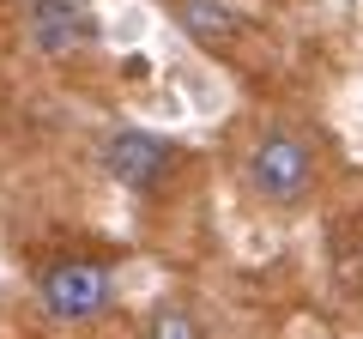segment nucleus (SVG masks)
I'll return each instance as SVG.
<instances>
[{"label": "nucleus", "instance_id": "f257e3e1", "mask_svg": "<svg viewBox=\"0 0 363 339\" xmlns=\"http://www.w3.org/2000/svg\"><path fill=\"white\" fill-rule=\"evenodd\" d=\"M242 182H248L255 200H267V206H279V212H297V206H309L315 182H321V157H315V145L303 140V133L272 128V133H260V140L248 145Z\"/></svg>", "mask_w": 363, "mask_h": 339}, {"label": "nucleus", "instance_id": "f03ea898", "mask_svg": "<svg viewBox=\"0 0 363 339\" xmlns=\"http://www.w3.org/2000/svg\"><path fill=\"white\" fill-rule=\"evenodd\" d=\"M37 297H43V309L55 321L79 327V321H97L116 303V273L104 261H55V267H43Z\"/></svg>", "mask_w": 363, "mask_h": 339}, {"label": "nucleus", "instance_id": "7ed1b4c3", "mask_svg": "<svg viewBox=\"0 0 363 339\" xmlns=\"http://www.w3.org/2000/svg\"><path fill=\"white\" fill-rule=\"evenodd\" d=\"M25 43L43 61H79L104 43V25L79 0H30L25 6Z\"/></svg>", "mask_w": 363, "mask_h": 339}, {"label": "nucleus", "instance_id": "20e7f679", "mask_svg": "<svg viewBox=\"0 0 363 339\" xmlns=\"http://www.w3.org/2000/svg\"><path fill=\"white\" fill-rule=\"evenodd\" d=\"M104 170H109V182L128 188V194H152L169 170H176V145H164L145 128H116L104 140Z\"/></svg>", "mask_w": 363, "mask_h": 339}, {"label": "nucleus", "instance_id": "39448f33", "mask_svg": "<svg viewBox=\"0 0 363 339\" xmlns=\"http://www.w3.org/2000/svg\"><path fill=\"white\" fill-rule=\"evenodd\" d=\"M176 18L194 43H230L242 30V13L230 0H176Z\"/></svg>", "mask_w": 363, "mask_h": 339}, {"label": "nucleus", "instance_id": "423d86ee", "mask_svg": "<svg viewBox=\"0 0 363 339\" xmlns=\"http://www.w3.org/2000/svg\"><path fill=\"white\" fill-rule=\"evenodd\" d=\"M145 339H206V333H200V321L188 309L164 303V309H152V321H145Z\"/></svg>", "mask_w": 363, "mask_h": 339}]
</instances>
